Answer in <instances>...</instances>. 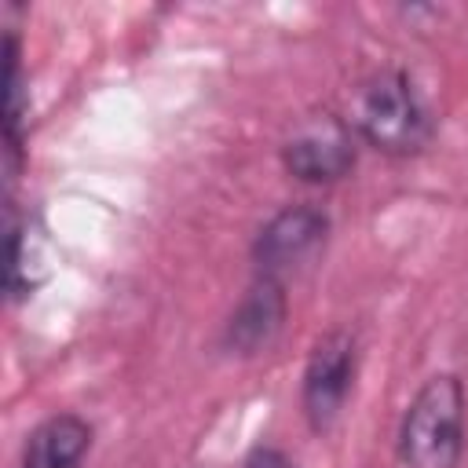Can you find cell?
<instances>
[{"label":"cell","instance_id":"cell-1","mask_svg":"<svg viewBox=\"0 0 468 468\" xmlns=\"http://www.w3.org/2000/svg\"><path fill=\"white\" fill-rule=\"evenodd\" d=\"M464 450V388L453 373L431 377L410 402L399 428L406 468H457Z\"/></svg>","mask_w":468,"mask_h":468},{"label":"cell","instance_id":"cell-2","mask_svg":"<svg viewBox=\"0 0 468 468\" xmlns=\"http://www.w3.org/2000/svg\"><path fill=\"white\" fill-rule=\"evenodd\" d=\"M351 124L366 143L395 157L417 154L431 139V117L413 80L399 69H380L358 88Z\"/></svg>","mask_w":468,"mask_h":468},{"label":"cell","instance_id":"cell-3","mask_svg":"<svg viewBox=\"0 0 468 468\" xmlns=\"http://www.w3.org/2000/svg\"><path fill=\"white\" fill-rule=\"evenodd\" d=\"M285 168L303 183H336L355 165V135L333 113L303 117L282 146Z\"/></svg>","mask_w":468,"mask_h":468},{"label":"cell","instance_id":"cell-4","mask_svg":"<svg viewBox=\"0 0 468 468\" xmlns=\"http://www.w3.org/2000/svg\"><path fill=\"white\" fill-rule=\"evenodd\" d=\"M355 380V336L336 329L325 333L303 369V413L314 431L333 428Z\"/></svg>","mask_w":468,"mask_h":468},{"label":"cell","instance_id":"cell-5","mask_svg":"<svg viewBox=\"0 0 468 468\" xmlns=\"http://www.w3.org/2000/svg\"><path fill=\"white\" fill-rule=\"evenodd\" d=\"M325 234H329V216L318 205H289L256 234L252 256L263 274H278L314 256Z\"/></svg>","mask_w":468,"mask_h":468},{"label":"cell","instance_id":"cell-6","mask_svg":"<svg viewBox=\"0 0 468 468\" xmlns=\"http://www.w3.org/2000/svg\"><path fill=\"white\" fill-rule=\"evenodd\" d=\"M282 322H285V292H282V282L274 274H260L249 285V292L241 296V303L234 307L223 340L238 355H256V351H263L282 333Z\"/></svg>","mask_w":468,"mask_h":468},{"label":"cell","instance_id":"cell-7","mask_svg":"<svg viewBox=\"0 0 468 468\" xmlns=\"http://www.w3.org/2000/svg\"><path fill=\"white\" fill-rule=\"evenodd\" d=\"M91 446V424L77 413H55L37 424L22 450V468H73Z\"/></svg>","mask_w":468,"mask_h":468},{"label":"cell","instance_id":"cell-8","mask_svg":"<svg viewBox=\"0 0 468 468\" xmlns=\"http://www.w3.org/2000/svg\"><path fill=\"white\" fill-rule=\"evenodd\" d=\"M245 468H289V461H285L278 450H271V446H260V450H252V453H249Z\"/></svg>","mask_w":468,"mask_h":468}]
</instances>
